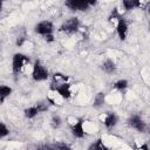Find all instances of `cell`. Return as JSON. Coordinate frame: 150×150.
Returning <instances> with one entry per match:
<instances>
[{
  "label": "cell",
  "mask_w": 150,
  "mask_h": 150,
  "mask_svg": "<svg viewBox=\"0 0 150 150\" xmlns=\"http://www.w3.org/2000/svg\"><path fill=\"white\" fill-rule=\"evenodd\" d=\"M46 110H48V107H47L45 103H41V102H40V103H36V104H34V105H30V107L26 108V109L23 110V115H25L26 118L32 120V118L36 117L40 112H43V111H46Z\"/></svg>",
  "instance_id": "obj_7"
},
{
  "label": "cell",
  "mask_w": 150,
  "mask_h": 150,
  "mask_svg": "<svg viewBox=\"0 0 150 150\" xmlns=\"http://www.w3.org/2000/svg\"><path fill=\"white\" fill-rule=\"evenodd\" d=\"M115 29H116V33L118 35V39L121 41H125L128 33H129V25L123 16H121L117 20V22L115 23Z\"/></svg>",
  "instance_id": "obj_8"
},
{
  "label": "cell",
  "mask_w": 150,
  "mask_h": 150,
  "mask_svg": "<svg viewBox=\"0 0 150 150\" xmlns=\"http://www.w3.org/2000/svg\"><path fill=\"white\" fill-rule=\"evenodd\" d=\"M70 131L73 134V136L75 138H83L86 135V130H84V120L80 118L77 120L75 123H73L70 125Z\"/></svg>",
  "instance_id": "obj_10"
},
{
  "label": "cell",
  "mask_w": 150,
  "mask_h": 150,
  "mask_svg": "<svg viewBox=\"0 0 150 150\" xmlns=\"http://www.w3.org/2000/svg\"><path fill=\"white\" fill-rule=\"evenodd\" d=\"M128 86H129L128 80H125V79H120V80H117V81L114 83V89H116V90H118V91H122V90L127 89Z\"/></svg>",
  "instance_id": "obj_17"
},
{
  "label": "cell",
  "mask_w": 150,
  "mask_h": 150,
  "mask_svg": "<svg viewBox=\"0 0 150 150\" xmlns=\"http://www.w3.org/2000/svg\"><path fill=\"white\" fill-rule=\"evenodd\" d=\"M34 32L46 39L48 42L54 41V23L49 20H42L39 21L34 26Z\"/></svg>",
  "instance_id": "obj_1"
},
{
  "label": "cell",
  "mask_w": 150,
  "mask_h": 150,
  "mask_svg": "<svg viewBox=\"0 0 150 150\" xmlns=\"http://www.w3.org/2000/svg\"><path fill=\"white\" fill-rule=\"evenodd\" d=\"M118 123V116L112 111H107L103 117V124L107 129H112Z\"/></svg>",
  "instance_id": "obj_11"
},
{
  "label": "cell",
  "mask_w": 150,
  "mask_h": 150,
  "mask_svg": "<svg viewBox=\"0 0 150 150\" xmlns=\"http://www.w3.org/2000/svg\"><path fill=\"white\" fill-rule=\"evenodd\" d=\"M53 91H55L62 100H68L73 96V90H71V84L69 82H64L59 84L56 88L53 89Z\"/></svg>",
  "instance_id": "obj_9"
},
{
  "label": "cell",
  "mask_w": 150,
  "mask_h": 150,
  "mask_svg": "<svg viewBox=\"0 0 150 150\" xmlns=\"http://www.w3.org/2000/svg\"><path fill=\"white\" fill-rule=\"evenodd\" d=\"M29 57L23 53H15L12 57V73L14 75L21 74L25 68L29 64Z\"/></svg>",
  "instance_id": "obj_2"
},
{
  "label": "cell",
  "mask_w": 150,
  "mask_h": 150,
  "mask_svg": "<svg viewBox=\"0 0 150 150\" xmlns=\"http://www.w3.org/2000/svg\"><path fill=\"white\" fill-rule=\"evenodd\" d=\"M88 150H109V148L107 146V144L103 142L102 138H97L96 141L90 143V145L88 146Z\"/></svg>",
  "instance_id": "obj_15"
},
{
  "label": "cell",
  "mask_w": 150,
  "mask_h": 150,
  "mask_svg": "<svg viewBox=\"0 0 150 150\" xmlns=\"http://www.w3.org/2000/svg\"><path fill=\"white\" fill-rule=\"evenodd\" d=\"M143 5H146V2L143 1H137V0H124L122 1V6L125 11H130V9H135V8H139Z\"/></svg>",
  "instance_id": "obj_13"
},
{
  "label": "cell",
  "mask_w": 150,
  "mask_h": 150,
  "mask_svg": "<svg viewBox=\"0 0 150 150\" xmlns=\"http://www.w3.org/2000/svg\"><path fill=\"white\" fill-rule=\"evenodd\" d=\"M95 5L96 1L93 0H68L64 2V6L73 12H84Z\"/></svg>",
  "instance_id": "obj_4"
},
{
  "label": "cell",
  "mask_w": 150,
  "mask_h": 150,
  "mask_svg": "<svg viewBox=\"0 0 150 150\" xmlns=\"http://www.w3.org/2000/svg\"><path fill=\"white\" fill-rule=\"evenodd\" d=\"M128 125H129L131 129H135V130L138 131V132H144V131L146 130V128H148V125H146V123L144 122V120H143L139 115H137V114L131 115V116L128 118Z\"/></svg>",
  "instance_id": "obj_6"
},
{
  "label": "cell",
  "mask_w": 150,
  "mask_h": 150,
  "mask_svg": "<svg viewBox=\"0 0 150 150\" xmlns=\"http://www.w3.org/2000/svg\"><path fill=\"white\" fill-rule=\"evenodd\" d=\"M61 124H62L61 117H60L59 115H54V116L52 117V125H53V128H59Z\"/></svg>",
  "instance_id": "obj_19"
},
{
  "label": "cell",
  "mask_w": 150,
  "mask_h": 150,
  "mask_svg": "<svg viewBox=\"0 0 150 150\" xmlns=\"http://www.w3.org/2000/svg\"><path fill=\"white\" fill-rule=\"evenodd\" d=\"M13 93V88L7 84H0V103H4Z\"/></svg>",
  "instance_id": "obj_14"
},
{
  "label": "cell",
  "mask_w": 150,
  "mask_h": 150,
  "mask_svg": "<svg viewBox=\"0 0 150 150\" xmlns=\"http://www.w3.org/2000/svg\"><path fill=\"white\" fill-rule=\"evenodd\" d=\"M8 135H9V129H8V127H7L5 123L0 122V138H4V137H6V136H8Z\"/></svg>",
  "instance_id": "obj_18"
},
{
  "label": "cell",
  "mask_w": 150,
  "mask_h": 150,
  "mask_svg": "<svg viewBox=\"0 0 150 150\" xmlns=\"http://www.w3.org/2000/svg\"><path fill=\"white\" fill-rule=\"evenodd\" d=\"M101 68H102V70H103L105 74H108V75H111V74H114V73L117 70V66H116L115 61H112L111 59H105V60L102 62Z\"/></svg>",
  "instance_id": "obj_12"
},
{
  "label": "cell",
  "mask_w": 150,
  "mask_h": 150,
  "mask_svg": "<svg viewBox=\"0 0 150 150\" xmlns=\"http://www.w3.org/2000/svg\"><path fill=\"white\" fill-rule=\"evenodd\" d=\"M80 25H81V23H80L79 18L71 16V18L64 20V21L61 23L60 30H61L62 33H66V34H69V35H70V34H75V33L79 32Z\"/></svg>",
  "instance_id": "obj_5"
},
{
  "label": "cell",
  "mask_w": 150,
  "mask_h": 150,
  "mask_svg": "<svg viewBox=\"0 0 150 150\" xmlns=\"http://www.w3.org/2000/svg\"><path fill=\"white\" fill-rule=\"evenodd\" d=\"M2 7H4V2L0 1V13H1V11H2Z\"/></svg>",
  "instance_id": "obj_21"
},
{
  "label": "cell",
  "mask_w": 150,
  "mask_h": 150,
  "mask_svg": "<svg viewBox=\"0 0 150 150\" xmlns=\"http://www.w3.org/2000/svg\"><path fill=\"white\" fill-rule=\"evenodd\" d=\"M49 70L47 69V67L40 61V60H35L34 64L32 66V79L36 82H42L49 79Z\"/></svg>",
  "instance_id": "obj_3"
},
{
  "label": "cell",
  "mask_w": 150,
  "mask_h": 150,
  "mask_svg": "<svg viewBox=\"0 0 150 150\" xmlns=\"http://www.w3.org/2000/svg\"><path fill=\"white\" fill-rule=\"evenodd\" d=\"M104 102H105V95H104V93H98V94H96L95 97H94V103H93V105H94L95 108H100V107H102V105L104 104Z\"/></svg>",
  "instance_id": "obj_16"
},
{
  "label": "cell",
  "mask_w": 150,
  "mask_h": 150,
  "mask_svg": "<svg viewBox=\"0 0 150 150\" xmlns=\"http://www.w3.org/2000/svg\"><path fill=\"white\" fill-rule=\"evenodd\" d=\"M136 150H149V146H148L146 143H143V144H141L138 148H136Z\"/></svg>",
  "instance_id": "obj_20"
}]
</instances>
